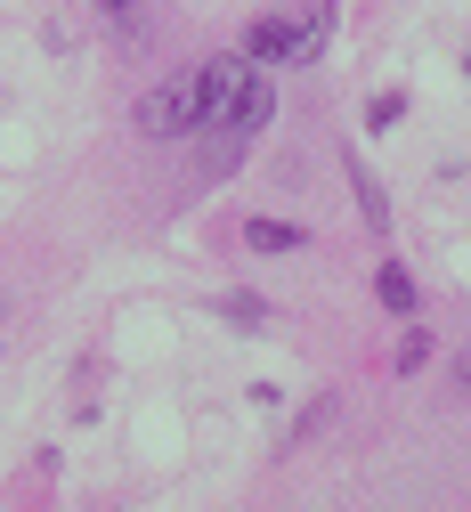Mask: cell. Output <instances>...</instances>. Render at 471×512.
Wrapping results in <instances>:
<instances>
[{
    "label": "cell",
    "instance_id": "obj_5",
    "mask_svg": "<svg viewBox=\"0 0 471 512\" xmlns=\"http://www.w3.org/2000/svg\"><path fill=\"white\" fill-rule=\"evenodd\" d=\"M244 244L252 252H301L309 228H293V220H244Z\"/></svg>",
    "mask_w": 471,
    "mask_h": 512
},
{
    "label": "cell",
    "instance_id": "obj_7",
    "mask_svg": "<svg viewBox=\"0 0 471 512\" xmlns=\"http://www.w3.org/2000/svg\"><path fill=\"white\" fill-rule=\"evenodd\" d=\"M374 293H382V309H398V317L415 309V277H407V269H382V277H374Z\"/></svg>",
    "mask_w": 471,
    "mask_h": 512
},
{
    "label": "cell",
    "instance_id": "obj_3",
    "mask_svg": "<svg viewBox=\"0 0 471 512\" xmlns=\"http://www.w3.org/2000/svg\"><path fill=\"white\" fill-rule=\"evenodd\" d=\"M139 131H147V139H195V131H204V82H195V74L155 82V90L139 98Z\"/></svg>",
    "mask_w": 471,
    "mask_h": 512
},
{
    "label": "cell",
    "instance_id": "obj_11",
    "mask_svg": "<svg viewBox=\"0 0 471 512\" xmlns=\"http://www.w3.org/2000/svg\"><path fill=\"white\" fill-rule=\"evenodd\" d=\"M398 114H407V98H398V90H382V98H374V114H366V122H374V131H390V122H398Z\"/></svg>",
    "mask_w": 471,
    "mask_h": 512
},
{
    "label": "cell",
    "instance_id": "obj_8",
    "mask_svg": "<svg viewBox=\"0 0 471 512\" xmlns=\"http://www.w3.org/2000/svg\"><path fill=\"white\" fill-rule=\"evenodd\" d=\"M220 317H228V326H268V301H252V293H220Z\"/></svg>",
    "mask_w": 471,
    "mask_h": 512
},
{
    "label": "cell",
    "instance_id": "obj_2",
    "mask_svg": "<svg viewBox=\"0 0 471 512\" xmlns=\"http://www.w3.org/2000/svg\"><path fill=\"white\" fill-rule=\"evenodd\" d=\"M325 33H333V9L317 0V9H301V17H260L244 33V57L252 66H309V57L325 49Z\"/></svg>",
    "mask_w": 471,
    "mask_h": 512
},
{
    "label": "cell",
    "instance_id": "obj_10",
    "mask_svg": "<svg viewBox=\"0 0 471 512\" xmlns=\"http://www.w3.org/2000/svg\"><path fill=\"white\" fill-rule=\"evenodd\" d=\"M423 358H431V334H407V342H398V374H423Z\"/></svg>",
    "mask_w": 471,
    "mask_h": 512
},
{
    "label": "cell",
    "instance_id": "obj_6",
    "mask_svg": "<svg viewBox=\"0 0 471 512\" xmlns=\"http://www.w3.org/2000/svg\"><path fill=\"white\" fill-rule=\"evenodd\" d=\"M204 139H212V147L195 155V179H220V171H236V163H244V139H236V131H204Z\"/></svg>",
    "mask_w": 471,
    "mask_h": 512
},
{
    "label": "cell",
    "instance_id": "obj_1",
    "mask_svg": "<svg viewBox=\"0 0 471 512\" xmlns=\"http://www.w3.org/2000/svg\"><path fill=\"white\" fill-rule=\"evenodd\" d=\"M204 131H236V139H260L268 131V114H277V90H268V74L252 66V57H212L204 74Z\"/></svg>",
    "mask_w": 471,
    "mask_h": 512
},
{
    "label": "cell",
    "instance_id": "obj_4",
    "mask_svg": "<svg viewBox=\"0 0 471 512\" xmlns=\"http://www.w3.org/2000/svg\"><path fill=\"white\" fill-rule=\"evenodd\" d=\"M350 196H358L366 228H390V196H382V179L366 171V155H350Z\"/></svg>",
    "mask_w": 471,
    "mask_h": 512
},
{
    "label": "cell",
    "instance_id": "obj_9",
    "mask_svg": "<svg viewBox=\"0 0 471 512\" xmlns=\"http://www.w3.org/2000/svg\"><path fill=\"white\" fill-rule=\"evenodd\" d=\"M98 9L122 25V41H139V33H147V0H98Z\"/></svg>",
    "mask_w": 471,
    "mask_h": 512
}]
</instances>
